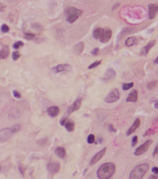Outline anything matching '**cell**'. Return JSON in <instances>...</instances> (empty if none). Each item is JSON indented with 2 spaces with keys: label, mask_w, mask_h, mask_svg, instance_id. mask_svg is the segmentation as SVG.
Instances as JSON below:
<instances>
[{
  "label": "cell",
  "mask_w": 158,
  "mask_h": 179,
  "mask_svg": "<svg viewBox=\"0 0 158 179\" xmlns=\"http://www.w3.org/2000/svg\"><path fill=\"white\" fill-rule=\"evenodd\" d=\"M18 168H19V171L21 175H22L23 176H24L25 174V170H26L24 167L21 164H20Z\"/></svg>",
  "instance_id": "cell-36"
},
{
  "label": "cell",
  "mask_w": 158,
  "mask_h": 179,
  "mask_svg": "<svg viewBox=\"0 0 158 179\" xmlns=\"http://www.w3.org/2000/svg\"><path fill=\"white\" fill-rule=\"evenodd\" d=\"M65 14L66 16V21L70 24H72L82 16L83 11L75 7H70L66 8Z\"/></svg>",
  "instance_id": "cell-2"
},
{
  "label": "cell",
  "mask_w": 158,
  "mask_h": 179,
  "mask_svg": "<svg viewBox=\"0 0 158 179\" xmlns=\"http://www.w3.org/2000/svg\"><path fill=\"white\" fill-rule=\"evenodd\" d=\"M108 129L110 130V131L111 132H114V133H116V132L117 131L116 129L114 127V126L112 124H110L109 126H108Z\"/></svg>",
  "instance_id": "cell-40"
},
{
  "label": "cell",
  "mask_w": 158,
  "mask_h": 179,
  "mask_svg": "<svg viewBox=\"0 0 158 179\" xmlns=\"http://www.w3.org/2000/svg\"><path fill=\"white\" fill-rule=\"evenodd\" d=\"M158 100H155V104H154V108H156V109H158Z\"/></svg>",
  "instance_id": "cell-46"
},
{
  "label": "cell",
  "mask_w": 158,
  "mask_h": 179,
  "mask_svg": "<svg viewBox=\"0 0 158 179\" xmlns=\"http://www.w3.org/2000/svg\"><path fill=\"white\" fill-rule=\"evenodd\" d=\"M156 44V41L155 40L150 41L146 46L144 47L142 49L141 52V55H144V56L147 55L149 53L151 49Z\"/></svg>",
  "instance_id": "cell-14"
},
{
  "label": "cell",
  "mask_w": 158,
  "mask_h": 179,
  "mask_svg": "<svg viewBox=\"0 0 158 179\" xmlns=\"http://www.w3.org/2000/svg\"><path fill=\"white\" fill-rule=\"evenodd\" d=\"M102 60L99 61H96L95 62H94V63H91V65H89V66L88 67V69H94V68H97V67L99 66L100 65H101V63H102Z\"/></svg>",
  "instance_id": "cell-28"
},
{
  "label": "cell",
  "mask_w": 158,
  "mask_h": 179,
  "mask_svg": "<svg viewBox=\"0 0 158 179\" xmlns=\"http://www.w3.org/2000/svg\"><path fill=\"white\" fill-rule=\"evenodd\" d=\"M158 130V127L157 125L153 127V128H150L149 129L147 130V131L145 132L144 134L143 135V136L146 137L147 136H149V135H152V134H154L157 132Z\"/></svg>",
  "instance_id": "cell-25"
},
{
  "label": "cell",
  "mask_w": 158,
  "mask_h": 179,
  "mask_svg": "<svg viewBox=\"0 0 158 179\" xmlns=\"http://www.w3.org/2000/svg\"><path fill=\"white\" fill-rule=\"evenodd\" d=\"M13 95L17 99H20L21 97V94H20V92L17 90H14L13 91Z\"/></svg>",
  "instance_id": "cell-39"
},
{
  "label": "cell",
  "mask_w": 158,
  "mask_h": 179,
  "mask_svg": "<svg viewBox=\"0 0 158 179\" xmlns=\"http://www.w3.org/2000/svg\"><path fill=\"white\" fill-rule=\"evenodd\" d=\"M158 177L157 174H153L149 177L148 179H158Z\"/></svg>",
  "instance_id": "cell-44"
},
{
  "label": "cell",
  "mask_w": 158,
  "mask_h": 179,
  "mask_svg": "<svg viewBox=\"0 0 158 179\" xmlns=\"http://www.w3.org/2000/svg\"><path fill=\"white\" fill-rule=\"evenodd\" d=\"M116 168L113 162L104 163L99 168L97 176L99 179H109L115 174Z\"/></svg>",
  "instance_id": "cell-1"
},
{
  "label": "cell",
  "mask_w": 158,
  "mask_h": 179,
  "mask_svg": "<svg viewBox=\"0 0 158 179\" xmlns=\"http://www.w3.org/2000/svg\"><path fill=\"white\" fill-rule=\"evenodd\" d=\"M5 8H6V6H5V4L1 3V2H0V12H3L4 11Z\"/></svg>",
  "instance_id": "cell-41"
},
{
  "label": "cell",
  "mask_w": 158,
  "mask_h": 179,
  "mask_svg": "<svg viewBox=\"0 0 158 179\" xmlns=\"http://www.w3.org/2000/svg\"><path fill=\"white\" fill-rule=\"evenodd\" d=\"M47 168L51 174H56L61 168V164L59 162H51L47 165Z\"/></svg>",
  "instance_id": "cell-8"
},
{
  "label": "cell",
  "mask_w": 158,
  "mask_h": 179,
  "mask_svg": "<svg viewBox=\"0 0 158 179\" xmlns=\"http://www.w3.org/2000/svg\"><path fill=\"white\" fill-rule=\"evenodd\" d=\"M120 98V93L117 88L112 89L110 93L105 98L104 101L108 103H112L118 100Z\"/></svg>",
  "instance_id": "cell-4"
},
{
  "label": "cell",
  "mask_w": 158,
  "mask_h": 179,
  "mask_svg": "<svg viewBox=\"0 0 158 179\" xmlns=\"http://www.w3.org/2000/svg\"><path fill=\"white\" fill-rule=\"evenodd\" d=\"M157 84H158V81H151L147 84V88L148 90H152L156 87Z\"/></svg>",
  "instance_id": "cell-26"
},
{
  "label": "cell",
  "mask_w": 158,
  "mask_h": 179,
  "mask_svg": "<svg viewBox=\"0 0 158 179\" xmlns=\"http://www.w3.org/2000/svg\"><path fill=\"white\" fill-rule=\"evenodd\" d=\"M87 169H85V171H85V173H83V174H85V173H86V172H87Z\"/></svg>",
  "instance_id": "cell-48"
},
{
  "label": "cell",
  "mask_w": 158,
  "mask_h": 179,
  "mask_svg": "<svg viewBox=\"0 0 158 179\" xmlns=\"http://www.w3.org/2000/svg\"><path fill=\"white\" fill-rule=\"evenodd\" d=\"M107 148H104L103 149L97 152L93 157L91 159L90 162V165L93 166L96 164L97 162H99L102 158L104 156V155L106 154Z\"/></svg>",
  "instance_id": "cell-10"
},
{
  "label": "cell",
  "mask_w": 158,
  "mask_h": 179,
  "mask_svg": "<svg viewBox=\"0 0 158 179\" xmlns=\"http://www.w3.org/2000/svg\"><path fill=\"white\" fill-rule=\"evenodd\" d=\"M140 125H141V120L139 118H137L135 120L133 125L128 130L127 132V136H130L134 133L136 131V130H137V128H139Z\"/></svg>",
  "instance_id": "cell-13"
},
{
  "label": "cell",
  "mask_w": 158,
  "mask_h": 179,
  "mask_svg": "<svg viewBox=\"0 0 158 179\" xmlns=\"http://www.w3.org/2000/svg\"><path fill=\"white\" fill-rule=\"evenodd\" d=\"M34 37H35V35L32 33H26L25 34L24 38H25V39H26L27 40H32L34 38Z\"/></svg>",
  "instance_id": "cell-30"
},
{
  "label": "cell",
  "mask_w": 158,
  "mask_h": 179,
  "mask_svg": "<svg viewBox=\"0 0 158 179\" xmlns=\"http://www.w3.org/2000/svg\"><path fill=\"white\" fill-rule=\"evenodd\" d=\"M148 8L149 11V20H153L155 18L158 14V5L153 3H150L148 5Z\"/></svg>",
  "instance_id": "cell-11"
},
{
  "label": "cell",
  "mask_w": 158,
  "mask_h": 179,
  "mask_svg": "<svg viewBox=\"0 0 158 179\" xmlns=\"http://www.w3.org/2000/svg\"><path fill=\"white\" fill-rule=\"evenodd\" d=\"M10 55V50L9 47L4 45L0 51V59H5L9 57Z\"/></svg>",
  "instance_id": "cell-17"
},
{
  "label": "cell",
  "mask_w": 158,
  "mask_h": 179,
  "mask_svg": "<svg viewBox=\"0 0 158 179\" xmlns=\"http://www.w3.org/2000/svg\"><path fill=\"white\" fill-rule=\"evenodd\" d=\"M20 126L19 125H16L14 126L11 128V130L13 134H15V133H17L20 131Z\"/></svg>",
  "instance_id": "cell-33"
},
{
  "label": "cell",
  "mask_w": 158,
  "mask_h": 179,
  "mask_svg": "<svg viewBox=\"0 0 158 179\" xmlns=\"http://www.w3.org/2000/svg\"><path fill=\"white\" fill-rule=\"evenodd\" d=\"M152 171L154 174H157L158 173V168L157 167H154L152 168Z\"/></svg>",
  "instance_id": "cell-43"
},
{
  "label": "cell",
  "mask_w": 158,
  "mask_h": 179,
  "mask_svg": "<svg viewBox=\"0 0 158 179\" xmlns=\"http://www.w3.org/2000/svg\"><path fill=\"white\" fill-rule=\"evenodd\" d=\"M138 40L136 37H130L128 38L125 41V44L126 46L130 47L134 45H137Z\"/></svg>",
  "instance_id": "cell-20"
},
{
  "label": "cell",
  "mask_w": 158,
  "mask_h": 179,
  "mask_svg": "<svg viewBox=\"0 0 158 179\" xmlns=\"http://www.w3.org/2000/svg\"><path fill=\"white\" fill-rule=\"evenodd\" d=\"M153 142V141L151 139L147 140L136 149V151L134 152V155L136 156H139L144 154L148 150L149 148L152 145Z\"/></svg>",
  "instance_id": "cell-5"
},
{
  "label": "cell",
  "mask_w": 158,
  "mask_h": 179,
  "mask_svg": "<svg viewBox=\"0 0 158 179\" xmlns=\"http://www.w3.org/2000/svg\"><path fill=\"white\" fill-rule=\"evenodd\" d=\"M138 136L137 135L133 137L132 140V146H134L136 145V144H137V142H138Z\"/></svg>",
  "instance_id": "cell-38"
},
{
  "label": "cell",
  "mask_w": 158,
  "mask_h": 179,
  "mask_svg": "<svg viewBox=\"0 0 158 179\" xmlns=\"http://www.w3.org/2000/svg\"><path fill=\"white\" fill-rule=\"evenodd\" d=\"M32 28L35 29V30H38V31H41L43 30L44 28L39 23H34L32 25Z\"/></svg>",
  "instance_id": "cell-31"
},
{
  "label": "cell",
  "mask_w": 158,
  "mask_h": 179,
  "mask_svg": "<svg viewBox=\"0 0 158 179\" xmlns=\"http://www.w3.org/2000/svg\"><path fill=\"white\" fill-rule=\"evenodd\" d=\"M53 69L55 73H60L63 72L71 71V66L69 64H61L54 67Z\"/></svg>",
  "instance_id": "cell-12"
},
{
  "label": "cell",
  "mask_w": 158,
  "mask_h": 179,
  "mask_svg": "<svg viewBox=\"0 0 158 179\" xmlns=\"http://www.w3.org/2000/svg\"><path fill=\"white\" fill-rule=\"evenodd\" d=\"M116 72L115 70L111 68H110L107 70L103 79L106 81L109 80L110 79H113L116 77Z\"/></svg>",
  "instance_id": "cell-19"
},
{
  "label": "cell",
  "mask_w": 158,
  "mask_h": 179,
  "mask_svg": "<svg viewBox=\"0 0 158 179\" xmlns=\"http://www.w3.org/2000/svg\"><path fill=\"white\" fill-rule=\"evenodd\" d=\"M153 63L154 64H158V57L156 58V59L154 60V61H153Z\"/></svg>",
  "instance_id": "cell-47"
},
{
  "label": "cell",
  "mask_w": 158,
  "mask_h": 179,
  "mask_svg": "<svg viewBox=\"0 0 158 179\" xmlns=\"http://www.w3.org/2000/svg\"><path fill=\"white\" fill-rule=\"evenodd\" d=\"M112 31L108 28L103 29L102 34L100 38V41L103 43H105L109 41L112 37Z\"/></svg>",
  "instance_id": "cell-6"
},
{
  "label": "cell",
  "mask_w": 158,
  "mask_h": 179,
  "mask_svg": "<svg viewBox=\"0 0 158 179\" xmlns=\"http://www.w3.org/2000/svg\"><path fill=\"white\" fill-rule=\"evenodd\" d=\"M138 100V92L136 90H133L128 94L126 99L127 102L136 103Z\"/></svg>",
  "instance_id": "cell-15"
},
{
  "label": "cell",
  "mask_w": 158,
  "mask_h": 179,
  "mask_svg": "<svg viewBox=\"0 0 158 179\" xmlns=\"http://www.w3.org/2000/svg\"><path fill=\"white\" fill-rule=\"evenodd\" d=\"M83 99L81 97L77 98L73 103L69 107L68 109V114H70L71 113H73L74 112L76 111L81 108V105L82 104Z\"/></svg>",
  "instance_id": "cell-7"
},
{
  "label": "cell",
  "mask_w": 158,
  "mask_h": 179,
  "mask_svg": "<svg viewBox=\"0 0 158 179\" xmlns=\"http://www.w3.org/2000/svg\"><path fill=\"white\" fill-rule=\"evenodd\" d=\"M99 48H96L94 49L91 51V54L94 56H97L99 53Z\"/></svg>",
  "instance_id": "cell-37"
},
{
  "label": "cell",
  "mask_w": 158,
  "mask_h": 179,
  "mask_svg": "<svg viewBox=\"0 0 158 179\" xmlns=\"http://www.w3.org/2000/svg\"><path fill=\"white\" fill-rule=\"evenodd\" d=\"M59 108L57 106H50L48 109V114L52 117L57 116L59 114Z\"/></svg>",
  "instance_id": "cell-18"
},
{
  "label": "cell",
  "mask_w": 158,
  "mask_h": 179,
  "mask_svg": "<svg viewBox=\"0 0 158 179\" xmlns=\"http://www.w3.org/2000/svg\"><path fill=\"white\" fill-rule=\"evenodd\" d=\"M9 117L11 119H16L20 116V112L17 108H13L9 112Z\"/></svg>",
  "instance_id": "cell-21"
},
{
  "label": "cell",
  "mask_w": 158,
  "mask_h": 179,
  "mask_svg": "<svg viewBox=\"0 0 158 179\" xmlns=\"http://www.w3.org/2000/svg\"><path fill=\"white\" fill-rule=\"evenodd\" d=\"M10 30L9 27L6 24H3L1 27V31L3 33H8Z\"/></svg>",
  "instance_id": "cell-35"
},
{
  "label": "cell",
  "mask_w": 158,
  "mask_h": 179,
  "mask_svg": "<svg viewBox=\"0 0 158 179\" xmlns=\"http://www.w3.org/2000/svg\"><path fill=\"white\" fill-rule=\"evenodd\" d=\"M11 129L6 128L0 130V141L6 142L11 138L13 135Z\"/></svg>",
  "instance_id": "cell-9"
},
{
  "label": "cell",
  "mask_w": 158,
  "mask_h": 179,
  "mask_svg": "<svg viewBox=\"0 0 158 179\" xmlns=\"http://www.w3.org/2000/svg\"><path fill=\"white\" fill-rule=\"evenodd\" d=\"M103 29L102 28H97L94 29L92 33V36L94 38H95V39H99L101 35L102 34Z\"/></svg>",
  "instance_id": "cell-23"
},
{
  "label": "cell",
  "mask_w": 158,
  "mask_h": 179,
  "mask_svg": "<svg viewBox=\"0 0 158 179\" xmlns=\"http://www.w3.org/2000/svg\"><path fill=\"white\" fill-rule=\"evenodd\" d=\"M20 55L19 53V51H14L13 52L12 59L13 60H17L20 58Z\"/></svg>",
  "instance_id": "cell-34"
},
{
  "label": "cell",
  "mask_w": 158,
  "mask_h": 179,
  "mask_svg": "<svg viewBox=\"0 0 158 179\" xmlns=\"http://www.w3.org/2000/svg\"><path fill=\"white\" fill-rule=\"evenodd\" d=\"M24 43H23L22 41H16V43H15L13 44V48L15 49H20L21 47L23 46H24Z\"/></svg>",
  "instance_id": "cell-29"
},
{
  "label": "cell",
  "mask_w": 158,
  "mask_h": 179,
  "mask_svg": "<svg viewBox=\"0 0 158 179\" xmlns=\"http://www.w3.org/2000/svg\"><path fill=\"white\" fill-rule=\"evenodd\" d=\"M67 118H63V119H61L60 121V125H61L62 126L65 125V123L67 122Z\"/></svg>",
  "instance_id": "cell-42"
},
{
  "label": "cell",
  "mask_w": 158,
  "mask_h": 179,
  "mask_svg": "<svg viewBox=\"0 0 158 179\" xmlns=\"http://www.w3.org/2000/svg\"><path fill=\"white\" fill-rule=\"evenodd\" d=\"M149 169V166L147 163L137 166L131 172L130 179H142Z\"/></svg>",
  "instance_id": "cell-3"
},
{
  "label": "cell",
  "mask_w": 158,
  "mask_h": 179,
  "mask_svg": "<svg viewBox=\"0 0 158 179\" xmlns=\"http://www.w3.org/2000/svg\"><path fill=\"white\" fill-rule=\"evenodd\" d=\"M55 153L60 158H63L66 155V151L65 148L59 146L56 148L55 150Z\"/></svg>",
  "instance_id": "cell-22"
},
{
  "label": "cell",
  "mask_w": 158,
  "mask_h": 179,
  "mask_svg": "<svg viewBox=\"0 0 158 179\" xmlns=\"http://www.w3.org/2000/svg\"><path fill=\"white\" fill-rule=\"evenodd\" d=\"M134 85V83L133 82H131L130 83H125L123 84L122 86V89L124 91H127V90H130L131 88L133 87Z\"/></svg>",
  "instance_id": "cell-27"
},
{
  "label": "cell",
  "mask_w": 158,
  "mask_h": 179,
  "mask_svg": "<svg viewBox=\"0 0 158 179\" xmlns=\"http://www.w3.org/2000/svg\"><path fill=\"white\" fill-rule=\"evenodd\" d=\"M85 49V43L81 41L75 45L74 48V53L77 55H81Z\"/></svg>",
  "instance_id": "cell-16"
},
{
  "label": "cell",
  "mask_w": 158,
  "mask_h": 179,
  "mask_svg": "<svg viewBox=\"0 0 158 179\" xmlns=\"http://www.w3.org/2000/svg\"><path fill=\"white\" fill-rule=\"evenodd\" d=\"M157 154H158V146H156L154 151H153V156H155V155H157Z\"/></svg>",
  "instance_id": "cell-45"
},
{
  "label": "cell",
  "mask_w": 158,
  "mask_h": 179,
  "mask_svg": "<svg viewBox=\"0 0 158 179\" xmlns=\"http://www.w3.org/2000/svg\"><path fill=\"white\" fill-rule=\"evenodd\" d=\"M65 125L66 130L69 132H72L75 130V124L73 122H67Z\"/></svg>",
  "instance_id": "cell-24"
},
{
  "label": "cell",
  "mask_w": 158,
  "mask_h": 179,
  "mask_svg": "<svg viewBox=\"0 0 158 179\" xmlns=\"http://www.w3.org/2000/svg\"><path fill=\"white\" fill-rule=\"evenodd\" d=\"M95 142V136L93 134H90L87 138V142L89 144H93Z\"/></svg>",
  "instance_id": "cell-32"
}]
</instances>
